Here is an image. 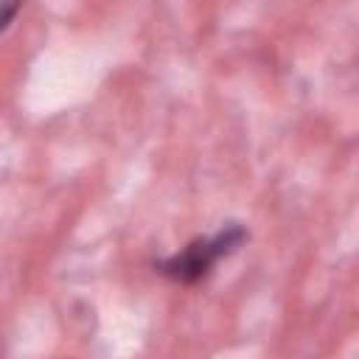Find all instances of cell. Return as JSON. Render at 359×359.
I'll return each instance as SVG.
<instances>
[{"label":"cell","instance_id":"6da1fadb","mask_svg":"<svg viewBox=\"0 0 359 359\" xmlns=\"http://www.w3.org/2000/svg\"><path fill=\"white\" fill-rule=\"evenodd\" d=\"M244 238H247V230L238 222H227L213 236L194 238L191 244H185L182 250L157 261L154 266L163 278L182 283V286H191V283H199L202 278H208L222 258H227L230 252H236L244 244Z\"/></svg>","mask_w":359,"mask_h":359},{"label":"cell","instance_id":"7a4b0ae2","mask_svg":"<svg viewBox=\"0 0 359 359\" xmlns=\"http://www.w3.org/2000/svg\"><path fill=\"white\" fill-rule=\"evenodd\" d=\"M20 8H22L20 3H0V34L11 25V20L20 14Z\"/></svg>","mask_w":359,"mask_h":359}]
</instances>
